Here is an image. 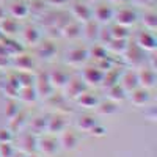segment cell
<instances>
[{"mask_svg": "<svg viewBox=\"0 0 157 157\" xmlns=\"http://www.w3.org/2000/svg\"><path fill=\"white\" fill-rule=\"evenodd\" d=\"M33 88H35V91H36L38 98H44V99H49L52 94L55 93L54 86H52L50 82H49L47 74H39L38 77H35Z\"/></svg>", "mask_w": 157, "mask_h": 157, "instance_id": "1", "label": "cell"}, {"mask_svg": "<svg viewBox=\"0 0 157 157\" xmlns=\"http://www.w3.org/2000/svg\"><path fill=\"white\" fill-rule=\"evenodd\" d=\"M90 58V52L88 49H82V47H75V49H71L68 54H66V63L71 64V66H82L85 64Z\"/></svg>", "mask_w": 157, "mask_h": 157, "instance_id": "2", "label": "cell"}, {"mask_svg": "<svg viewBox=\"0 0 157 157\" xmlns=\"http://www.w3.org/2000/svg\"><path fill=\"white\" fill-rule=\"evenodd\" d=\"M71 13L72 16L77 19V22H90L91 19H93V10H91L88 5L85 3H80V2H75L72 6H71Z\"/></svg>", "mask_w": 157, "mask_h": 157, "instance_id": "3", "label": "cell"}, {"mask_svg": "<svg viewBox=\"0 0 157 157\" xmlns=\"http://www.w3.org/2000/svg\"><path fill=\"white\" fill-rule=\"evenodd\" d=\"M135 44L143 52H154L157 47V41H155V36L152 35V32H140Z\"/></svg>", "mask_w": 157, "mask_h": 157, "instance_id": "4", "label": "cell"}, {"mask_svg": "<svg viewBox=\"0 0 157 157\" xmlns=\"http://www.w3.org/2000/svg\"><path fill=\"white\" fill-rule=\"evenodd\" d=\"M113 19L116 21L118 25H123V27H130V25H134L138 19L137 13L130 8H124V10H120L118 13H115Z\"/></svg>", "mask_w": 157, "mask_h": 157, "instance_id": "5", "label": "cell"}, {"mask_svg": "<svg viewBox=\"0 0 157 157\" xmlns=\"http://www.w3.org/2000/svg\"><path fill=\"white\" fill-rule=\"evenodd\" d=\"M137 78H138V85L145 90H151L155 86V82H157V75H155V71L154 69H140L137 72Z\"/></svg>", "mask_w": 157, "mask_h": 157, "instance_id": "6", "label": "cell"}, {"mask_svg": "<svg viewBox=\"0 0 157 157\" xmlns=\"http://www.w3.org/2000/svg\"><path fill=\"white\" fill-rule=\"evenodd\" d=\"M85 90H86V83L82 78H69V82L64 86L66 98H71V99H77Z\"/></svg>", "mask_w": 157, "mask_h": 157, "instance_id": "7", "label": "cell"}, {"mask_svg": "<svg viewBox=\"0 0 157 157\" xmlns=\"http://www.w3.org/2000/svg\"><path fill=\"white\" fill-rule=\"evenodd\" d=\"M49 77V82L50 85L54 86V90H63L64 86H66V83L69 82V74L68 72H64L61 69H54V71H50L47 74Z\"/></svg>", "mask_w": 157, "mask_h": 157, "instance_id": "8", "label": "cell"}, {"mask_svg": "<svg viewBox=\"0 0 157 157\" xmlns=\"http://www.w3.org/2000/svg\"><path fill=\"white\" fill-rule=\"evenodd\" d=\"M104 78V71L99 69L98 66H90L83 69V82L88 85H102Z\"/></svg>", "mask_w": 157, "mask_h": 157, "instance_id": "9", "label": "cell"}, {"mask_svg": "<svg viewBox=\"0 0 157 157\" xmlns=\"http://www.w3.org/2000/svg\"><path fill=\"white\" fill-rule=\"evenodd\" d=\"M36 149H39L44 155H55L57 151H58V143L55 138H50V137H43L38 140V145H36Z\"/></svg>", "mask_w": 157, "mask_h": 157, "instance_id": "10", "label": "cell"}, {"mask_svg": "<svg viewBox=\"0 0 157 157\" xmlns=\"http://www.w3.org/2000/svg\"><path fill=\"white\" fill-rule=\"evenodd\" d=\"M124 58L129 64H132V66H140L141 61H143V50L134 44V46H127V49L124 50Z\"/></svg>", "mask_w": 157, "mask_h": 157, "instance_id": "11", "label": "cell"}, {"mask_svg": "<svg viewBox=\"0 0 157 157\" xmlns=\"http://www.w3.org/2000/svg\"><path fill=\"white\" fill-rule=\"evenodd\" d=\"M60 30H61V36L68 38V39H75L82 35V25L77 21L64 22V25H60Z\"/></svg>", "mask_w": 157, "mask_h": 157, "instance_id": "12", "label": "cell"}, {"mask_svg": "<svg viewBox=\"0 0 157 157\" xmlns=\"http://www.w3.org/2000/svg\"><path fill=\"white\" fill-rule=\"evenodd\" d=\"M78 143H80V137H78V134L72 132V130H66V132L63 130L61 138H60V145L64 149L72 151V149H75L78 146Z\"/></svg>", "mask_w": 157, "mask_h": 157, "instance_id": "13", "label": "cell"}, {"mask_svg": "<svg viewBox=\"0 0 157 157\" xmlns=\"http://www.w3.org/2000/svg\"><path fill=\"white\" fill-rule=\"evenodd\" d=\"M113 16H115V11L109 5H99L93 11V17H96V21L101 24H109L110 21H113Z\"/></svg>", "mask_w": 157, "mask_h": 157, "instance_id": "14", "label": "cell"}, {"mask_svg": "<svg viewBox=\"0 0 157 157\" xmlns=\"http://www.w3.org/2000/svg\"><path fill=\"white\" fill-rule=\"evenodd\" d=\"M10 14L14 17V19H25L30 14V8L27 3L19 2V0H14L10 6Z\"/></svg>", "mask_w": 157, "mask_h": 157, "instance_id": "15", "label": "cell"}, {"mask_svg": "<svg viewBox=\"0 0 157 157\" xmlns=\"http://www.w3.org/2000/svg\"><path fill=\"white\" fill-rule=\"evenodd\" d=\"M130 102L137 107L148 104L149 102V90H145V88L138 86L134 91H130Z\"/></svg>", "mask_w": 157, "mask_h": 157, "instance_id": "16", "label": "cell"}, {"mask_svg": "<svg viewBox=\"0 0 157 157\" xmlns=\"http://www.w3.org/2000/svg\"><path fill=\"white\" fill-rule=\"evenodd\" d=\"M66 129V120L61 115H55L47 120V132L50 134H61Z\"/></svg>", "mask_w": 157, "mask_h": 157, "instance_id": "17", "label": "cell"}, {"mask_svg": "<svg viewBox=\"0 0 157 157\" xmlns=\"http://www.w3.org/2000/svg\"><path fill=\"white\" fill-rule=\"evenodd\" d=\"M22 38H24V43L29 44V46H36L41 41V32H39L36 27H27L22 32Z\"/></svg>", "mask_w": 157, "mask_h": 157, "instance_id": "18", "label": "cell"}, {"mask_svg": "<svg viewBox=\"0 0 157 157\" xmlns=\"http://www.w3.org/2000/svg\"><path fill=\"white\" fill-rule=\"evenodd\" d=\"M13 64H14L17 69H21V71H29V72H32V69L35 68V61H33V58L29 57V55H25L24 52H22V54H19V55L14 58Z\"/></svg>", "mask_w": 157, "mask_h": 157, "instance_id": "19", "label": "cell"}, {"mask_svg": "<svg viewBox=\"0 0 157 157\" xmlns=\"http://www.w3.org/2000/svg\"><path fill=\"white\" fill-rule=\"evenodd\" d=\"M120 85L126 90V93H130V91H134L135 88H138V78H137V72H127L124 74L121 78H120Z\"/></svg>", "mask_w": 157, "mask_h": 157, "instance_id": "20", "label": "cell"}, {"mask_svg": "<svg viewBox=\"0 0 157 157\" xmlns=\"http://www.w3.org/2000/svg\"><path fill=\"white\" fill-rule=\"evenodd\" d=\"M120 78H121V72L120 69H116L115 66L109 71L104 72V78H102V85L105 86V88H110L116 83H120Z\"/></svg>", "mask_w": 157, "mask_h": 157, "instance_id": "21", "label": "cell"}, {"mask_svg": "<svg viewBox=\"0 0 157 157\" xmlns=\"http://www.w3.org/2000/svg\"><path fill=\"white\" fill-rule=\"evenodd\" d=\"M0 32L3 33V36H14L19 33V24L16 19H3L0 24Z\"/></svg>", "mask_w": 157, "mask_h": 157, "instance_id": "22", "label": "cell"}, {"mask_svg": "<svg viewBox=\"0 0 157 157\" xmlns=\"http://www.w3.org/2000/svg\"><path fill=\"white\" fill-rule=\"evenodd\" d=\"M96 110H98V113L102 115V116H112V115H116L120 109H118L116 102H113V101H105V102H101V101H99Z\"/></svg>", "mask_w": 157, "mask_h": 157, "instance_id": "23", "label": "cell"}, {"mask_svg": "<svg viewBox=\"0 0 157 157\" xmlns=\"http://www.w3.org/2000/svg\"><path fill=\"white\" fill-rule=\"evenodd\" d=\"M57 54V47L54 43H43V44H39L38 47V57H41L43 60H52L55 57Z\"/></svg>", "mask_w": 157, "mask_h": 157, "instance_id": "24", "label": "cell"}, {"mask_svg": "<svg viewBox=\"0 0 157 157\" xmlns=\"http://www.w3.org/2000/svg\"><path fill=\"white\" fill-rule=\"evenodd\" d=\"M2 44L5 46V49H6V52H8L10 57H11V55H19V54H22V52H24V46H22L21 43L14 41V39L10 38V36L2 39Z\"/></svg>", "mask_w": 157, "mask_h": 157, "instance_id": "25", "label": "cell"}, {"mask_svg": "<svg viewBox=\"0 0 157 157\" xmlns=\"http://www.w3.org/2000/svg\"><path fill=\"white\" fill-rule=\"evenodd\" d=\"M77 102H78V105H82L85 109H96L98 104H99V99L94 94L85 93V91H83V93L77 98Z\"/></svg>", "mask_w": 157, "mask_h": 157, "instance_id": "26", "label": "cell"}, {"mask_svg": "<svg viewBox=\"0 0 157 157\" xmlns=\"http://www.w3.org/2000/svg\"><path fill=\"white\" fill-rule=\"evenodd\" d=\"M99 25L91 19L90 22L85 24V27L82 29V35L88 39V41H94V39H98V35H99Z\"/></svg>", "mask_w": 157, "mask_h": 157, "instance_id": "27", "label": "cell"}, {"mask_svg": "<svg viewBox=\"0 0 157 157\" xmlns=\"http://www.w3.org/2000/svg\"><path fill=\"white\" fill-rule=\"evenodd\" d=\"M105 49L115 55H123L124 50L127 49V43L126 39H112L109 44H105Z\"/></svg>", "mask_w": 157, "mask_h": 157, "instance_id": "28", "label": "cell"}, {"mask_svg": "<svg viewBox=\"0 0 157 157\" xmlns=\"http://www.w3.org/2000/svg\"><path fill=\"white\" fill-rule=\"evenodd\" d=\"M96 124H98V120L91 115H83L77 120V127L80 130H83V132H90Z\"/></svg>", "mask_w": 157, "mask_h": 157, "instance_id": "29", "label": "cell"}, {"mask_svg": "<svg viewBox=\"0 0 157 157\" xmlns=\"http://www.w3.org/2000/svg\"><path fill=\"white\" fill-rule=\"evenodd\" d=\"M109 98L113 102H121V101H124L127 98V93H126V90L120 83H116V85L109 88Z\"/></svg>", "mask_w": 157, "mask_h": 157, "instance_id": "30", "label": "cell"}, {"mask_svg": "<svg viewBox=\"0 0 157 157\" xmlns=\"http://www.w3.org/2000/svg\"><path fill=\"white\" fill-rule=\"evenodd\" d=\"M36 145H38V140L35 137V134H25L22 137V151L32 154L36 151Z\"/></svg>", "mask_w": 157, "mask_h": 157, "instance_id": "31", "label": "cell"}, {"mask_svg": "<svg viewBox=\"0 0 157 157\" xmlns=\"http://www.w3.org/2000/svg\"><path fill=\"white\" fill-rule=\"evenodd\" d=\"M47 120L49 118H44V116H36L32 120V132L33 134H44L47 132Z\"/></svg>", "mask_w": 157, "mask_h": 157, "instance_id": "32", "label": "cell"}, {"mask_svg": "<svg viewBox=\"0 0 157 157\" xmlns=\"http://www.w3.org/2000/svg\"><path fill=\"white\" fill-rule=\"evenodd\" d=\"M17 80H19V85L21 88H25V86H33V82H35V77L32 75V72L29 71H19L16 74Z\"/></svg>", "mask_w": 157, "mask_h": 157, "instance_id": "33", "label": "cell"}, {"mask_svg": "<svg viewBox=\"0 0 157 157\" xmlns=\"http://www.w3.org/2000/svg\"><path fill=\"white\" fill-rule=\"evenodd\" d=\"M19 98L24 101V102H35L38 99V94H36V91L33 86H25V88H21L19 91Z\"/></svg>", "mask_w": 157, "mask_h": 157, "instance_id": "34", "label": "cell"}, {"mask_svg": "<svg viewBox=\"0 0 157 157\" xmlns=\"http://www.w3.org/2000/svg\"><path fill=\"white\" fill-rule=\"evenodd\" d=\"M143 25H145V29L148 32H154L157 29V14L155 13H146L145 16L141 19Z\"/></svg>", "mask_w": 157, "mask_h": 157, "instance_id": "35", "label": "cell"}, {"mask_svg": "<svg viewBox=\"0 0 157 157\" xmlns=\"http://www.w3.org/2000/svg\"><path fill=\"white\" fill-rule=\"evenodd\" d=\"M25 124V113H17L14 118H13V120H10V130H11V132L13 134H14V132H17V130H21L22 129V126Z\"/></svg>", "mask_w": 157, "mask_h": 157, "instance_id": "36", "label": "cell"}, {"mask_svg": "<svg viewBox=\"0 0 157 157\" xmlns=\"http://www.w3.org/2000/svg\"><path fill=\"white\" fill-rule=\"evenodd\" d=\"M110 33H112V38L113 39H127L129 38V30L127 27H123V25H115L113 29H110Z\"/></svg>", "mask_w": 157, "mask_h": 157, "instance_id": "37", "label": "cell"}, {"mask_svg": "<svg viewBox=\"0 0 157 157\" xmlns=\"http://www.w3.org/2000/svg\"><path fill=\"white\" fill-rule=\"evenodd\" d=\"M90 52V57H93L94 60H102V58H105L107 57V49H105V46H102V44H98V46H94L91 50H88Z\"/></svg>", "mask_w": 157, "mask_h": 157, "instance_id": "38", "label": "cell"}, {"mask_svg": "<svg viewBox=\"0 0 157 157\" xmlns=\"http://www.w3.org/2000/svg\"><path fill=\"white\" fill-rule=\"evenodd\" d=\"M19 105H17V102L16 101H10L6 104V109H5V116L8 118V120H13L17 113H19Z\"/></svg>", "mask_w": 157, "mask_h": 157, "instance_id": "39", "label": "cell"}, {"mask_svg": "<svg viewBox=\"0 0 157 157\" xmlns=\"http://www.w3.org/2000/svg\"><path fill=\"white\" fill-rule=\"evenodd\" d=\"M16 151L11 143H0V157H14Z\"/></svg>", "mask_w": 157, "mask_h": 157, "instance_id": "40", "label": "cell"}, {"mask_svg": "<svg viewBox=\"0 0 157 157\" xmlns=\"http://www.w3.org/2000/svg\"><path fill=\"white\" fill-rule=\"evenodd\" d=\"M112 33H110V30H99V35H98V41H101V44L102 46H105V44H109L110 41H112Z\"/></svg>", "mask_w": 157, "mask_h": 157, "instance_id": "41", "label": "cell"}, {"mask_svg": "<svg viewBox=\"0 0 157 157\" xmlns=\"http://www.w3.org/2000/svg\"><path fill=\"white\" fill-rule=\"evenodd\" d=\"M13 141V132L10 129H0V143H11Z\"/></svg>", "mask_w": 157, "mask_h": 157, "instance_id": "42", "label": "cell"}, {"mask_svg": "<svg viewBox=\"0 0 157 157\" xmlns=\"http://www.w3.org/2000/svg\"><path fill=\"white\" fill-rule=\"evenodd\" d=\"M90 134H93L94 137H104V135L107 134V127L98 123V124H96V126H94L93 129L90 130Z\"/></svg>", "mask_w": 157, "mask_h": 157, "instance_id": "43", "label": "cell"}, {"mask_svg": "<svg viewBox=\"0 0 157 157\" xmlns=\"http://www.w3.org/2000/svg\"><path fill=\"white\" fill-rule=\"evenodd\" d=\"M44 2L50 6H64L69 3V0H44Z\"/></svg>", "mask_w": 157, "mask_h": 157, "instance_id": "44", "label": "cell"}, {"mask_svg": "<svg viewBox=\"0 0 157 157\" xmlns=\"http://www.w3.org/2000/svg\"><path fill=\"white\" fill-rule=\"evenodd\" d=\"M10 63H11V61H10V57H8V55H0V69L6 68Z\"/></svg>", "mask_w": 157, "mask_h": 157, "instance_id": "45", "label": "cell"}, {"mask_svg": "<svg viewBox=\"0 0 157 157\" xmlns=\"http://www.w3.org/2000/svg\"><path fill=\"white\" fill-rule=\"evenodd\" d=\"M145 116H146V118H149L151 121H155V120H157V112H155V109H154V107H151V110H149V112H146V113H145Z\"/></svg>", "mask_w": 157, "mask_h": 157, "instance_id": "46", "label": "cell"}, {"mask_svg": "<svg viewBox=\"0 0 157 157\" xmlns=\"http://www.w3.org/2000/svg\"><path fill=\"white\" fill-rule=\"evenodd\" d=\"M149 2H151V0H134V3H137V5H146Z\"/></svg>", "mask_w": 157, "mask_h": 157, "instance_id": "47", "label": "cell"}, {"mask_svg": "<svg viewBox=\"0 0 157 157\" xmlns=\"http://www.w3.org/2000/svg\"><path fill=\"white\" fill-rule=\"evenodd\" d=\"M5 16H6V11H5L2 6H0V21H3V19H5Z\"/></svg>", "mask_w": 157, "mask_h": 157, "instance_id": "48", "label": "cell"}, {"mask_svg": "<svg viewBox=\"0 0 157 157\" xmlns=\"http://www.w3.org/2000/svg\"><path fill=\"white\" fill-rule=\"evenodd\" d=\"M109 2H112V3H120V2H123V0H109Z\"/></svg>", "mask_w": 157, "mask_h": 157, "instance_id": "49", "label": "cell"}, {"mask_svg": "<svg viewBox=\"0 0 157 157\" xmlns=\"http://www.w3.org/2000/svg\"><path fill=\"white\" fill-rule=\"evenodd\" d=\"M14 157H27L25 154H14Z\"/></svg>", "mask_w": 157, "mask_h": 157, "instance_id": "50", "label": "cell"}, {"mask_svg": "<svg viewBox=\"0 0 157 157\" xmlns=\"http://www.w3.org/2000/svg\"><path fill=\"white\" fill-rule=\"evenodd\" d=\"M3 38H5V36H3V33H2V32H0V41H2V39H3Z\"/></svg>", "mask_w": 157, "mask_h": 157, "instance_id": "51", "label": "cell"}, {"mask_svg": "<svg viewBox=\"0 0 157 157\" xmlns=\"http://www.w3.org/2000/svg\"><path fill=\"white\" fill-rule=\"evenodd\" d=\"M27 157H38V155H35V154H33V152H32V154H29V155H27Z\"/></svg>", "mask_w": 157, "mask_h": 157, "instance_id": "52", "label": "cell"}]
</instances>
